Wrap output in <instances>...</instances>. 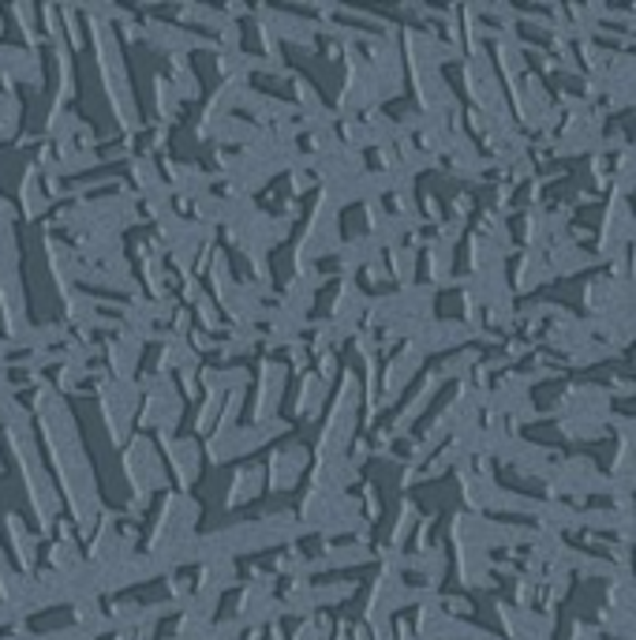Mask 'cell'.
<instances>
[{
    "mask_svg": "<svg viewBox=\"0 0 636 640\" xmlns=\"http://www.w3.org/2000/svg\"><path fill=\"white\" fill-rule=\"evenodd\" d=\"M633 229H636V214H633L629 195L607 192L599 198V221H596V229H591V255L607 266L610 258H617L633 244Z\"/></svg>",
    "mask_w": 636,
    "mask_h": 640,
    "instance_id": "6da1fadb",
    "label": "cell"
},
{
    "mask_svg": "<svg viewBox=\"0 0 636 640\" xmlns=\"http://www.w3.org/2000/svg\"><path fill=\"white\" fill-rule=\"evenodd\" d=\"M610 412H614V397L607 394V386H599V383H565V386H558L554 390V409H550V416L607 423Z\"/></svg>",
    "mask_w": 636,
    "mask_h": 640,
    "instance_id": "7a4b0ae2",
    "label": "cell"
},
{
    "mask_svg": "<svg viewBox=\"0 0 636 640\" xmlns=\"http://www.w3.org/2000/svg\"><path fill=\"white\" fill-rule=\"evenodd\" d=\"M558 435L565 443H599L607 438V423H591V420H558Z\"/></svg>",
    "mask_w": 636,
    "mask_h": 640,
    "instance_id": "277c9868",
    "label": "cell"
},
{
    "mask_svg": "<svg viewBox=\"0 0 636 640\" xmlns=\"http://www.w3.org/2000/svg\"><path fill=\"white\" fill-rule=\"evenodd\" d=\"M607 435H614L617 443H625L636 454V416H629V412H610Z\"/></svg>",
    "mask_w": 636,
    "mask_h": 640,
    "instance_id": "5b68a950",
    "label": "cell"
},
{
    "mask_svg": "<svg viewBox=\"0 0 636 640\" xmlns=\"http://www.w3.org/2000/svg\"><path fill=\"white\" fill-rule=\"evenodd\" d=\"M610 397H636V378H617V375H610Z\"/></svg>",
    "mask_w": 636,
    "mask_h": 640,
    "instance_id": "8992f818",
    "label": "cell"
},
{
    "mask_svg": "<svg viewBox=\"0 0 636 640\" xmlns=\"http://www.w3.org/2000/svg\"><path fill=\"white\" fill-rule=\"evenodd\" d=\"M554 281L543 263V255L539 251H521L517 258H513V292H536L539 285Z\"/></svg>",
    "mask_w": 636,
    "mask_h": 640,
    "instance_id": "3957f363",
    "label": "cell"
},
{
    "mask_svg": "<svg viewBox=\"0 0 636 640\" xmlns=\"http://www.w3.org/2000/svg\"><path fill=\"white\" fill-rule=\"evenodd\" d=\"M633 378H636V360H633Z\"/></svg>",
    "mask_w": 636,
    "mask_h": 640,
    "instance_id": "52a82bcc",
    "label": "cell"
}]
</instances>
